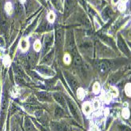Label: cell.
I'll use <instances>...</instances> for the list:
<instances>
[{
	"label": "cell",
	"instance_id": "2",
	"mask_svg": "<svg viewBox=\"0 0 131 131\" xmlns=\"http://www.w3.org/2000/svg\"><path fill=\"white\" fill-rule=\"evenodd\" d=\"M93 110H94L93 106L91 103H89V102H85L82 104V110L85 114H91Z\"/></svg>",
	"mask_w": 131,
	"mask_h": 131
},
{
	"label": "cell",
	"instance_id": "15",
	"mask_svg": "<svg viewBox=\"0 0 131 131\" xmlns=\"http://www.w3.org/2000/svg\"><path fill=\"white\" fill-rule=\"evenodd\" d=\"M63 61L66 64H69L71 62V58L69 54H66L63 57Z\"/></svg>",
	"mask_w": 131,
	"mask_h": 131
},
{
	"label": "cell",
	"instance_id": "16",
	"mask_svg": "<svg viewBox=\"0 0 131 131\" xmlns=\"http://www.w3.org/2000/svg\"><path fill=\"white\" fill-rule=\"evenodd\" d=\"M89 131H100L99 130V128H98V126H96V125H92L91 127H90V130Z\"/></svg>",
	"mask_w": 131,
	"mask_h": 131
},
{
	"label": "cell",
	"instance_id": "6",
	"mask_svg": "<svg viewBox=\"0 0 131 131\" xmlns=\"http://www.w3.org/2000/svg\"><path fill=\"white\" fill-rule=\"evenodd\" d=\"M2 63L3 65L5 66L6 67H9L10 64H11V59H10V57L9 55H5L3 57V59H2Z\"/></svg>",
	"mask_w": 131,
	"mask_h": 131
},
{
	"label": "cell",
	"instance_id": "11",
	"mask_svg": "<svg viewBox=\"0 0 131 131\" xmlns=\"http://www.w3.org/2000/svg\"><path fill=\"white\" fill-rule=\"evenodd\" d=\"M93 106V108L94 110H97L100 108V105H101V102L100 100V99H95L93 100V103L92 104Z\"/></svg>",
	"mask_w": 131,
	"mask_h": 131
},
{
	"label": "cell",
	"instance_id": "12",
	"mask_svg": "<svg viewBox=\"0 0 131 131\" xmlns=\"http://www.w3.org/2000/svg\"><path fill=\"white\" fill-rule=\"evenodd\" d=\"M122 115L124 118H126V119H128V118H130V112L129 109L128 108H124L123 110H122Z\"/></svg>",
	"mask_w": 131,
	"mask_h": 131
},
{
	"label": "cell",
	"instance_id": "7",
	"mask_svg": "<svg viewBox=\"0 0 131 131\" xmlns=\"http://www.w3.org/2000/svg\"><path fill=\"white\" fill-rule=\"evenodd\" d=\"M77 97H78V99L82 100L84 98H85V90L82 88H79L77 89Z\"/></svg>",
	"mask_w": 131,
	"mask_h": 131
},
{
	"label": "cell",
	"instance_id": "18",
	"mask_svg": "<svg viewBox=\"0 0 131 131\" xmlns=\"http://www.w3.org/2000/svg\"><path fill=\"white\" fill-rule=\"evenodd\" d=\"M20 1H21V2H22V3H24V2H25L26 0H20Z\"/></svg>",
	"mask_w": 131,
	"mask_h": 131
},
{
	"label": "cell",
	"instance_id": "1",
	"mask_svg": "<svg viewBox=\"0 0 131 131\" xmlns=\"http://www.w3.org/2000/svg\"><path fill=\"white\" fill-rule=\"evenodd\" d=\"M19 48L21 49L22 51H26L28 47H29V42H28V40L27 37H22L21 39L18 44Z\"/></svg>",
	"mask_w": 131,
	"mask_h": 131
},
{
	"label": "cell",
	"instance_id": "13",
	"mask_svg": "<svg viewBox=\"0 0 131 131\" xmlns=\"http://www.w3.org/2000/svg\"><path fill=\"white\" fill-rule=\"evenodd\" d=\"M55 19V12L50 11V12H49L48 15H47V20L51 23H52V22H54Z\"/></svg>",
	"mask_w": 131,
	"mask_h": 131
},
{
	"label": "cell",
	"instance_id": "4",
	"mask_svg": "<svg viewBox=\"0 0 131 131\" xmlns=\"http://www.w3.org/2000/svg\"><path fill=\"white\" fill-rule=\"evenodd\" d=\"M5 10L7 13V14H12L13 13V6H12V3L10 2H6L5 4Z\"/></svg>",
	"mask_w": 131,
	"mask_h": 131
},
{
	"label": "cell",
	"instance_id": "9",
	"mask_svg": "<svg viewBox=\"0 0 131 131\" xmlns=\"http://www.w3.org/2000/svg\"><path fill=\"white\" fill-rule=\"evenodd\" d=\"M42 47V45H41V43H40V41L39 40H36L34 44H33V48H34V50L36 51H40V49H41Z\"/></svg>",
	"mask_w": 131,
	"mask_h": 131
},
{
	"label": "cell",
	"instance_id": "5",
	"mask_svg": "<svg viewBox=\"0 0 131 131\" xmlns=\"http://www.w3.org/2000/svg\"><path fill=\"white\" fill-rule=\"evenodd\" d=\"M109 92L111 94V96L113 97H117L118 96V90L116 87H114V86L109 87Z\"/></svg>",
	"mask_w": 131,
	"mask_h": 131
},
{
	"label": "cell",
	"instance_id": "3",
	"mask_svg": "<svg viewBox=\"0 0 131 131\" xmlns=\"http://www.w3.org/2000/svg\"><path fill=\"white\" fill-rule=\"evenodd\" d=\"M112 98L113 96L110 92H103L102 95L100 96V100L103 102H104L105 104H109L111 101Z\"/></svg>",
	"mask_w": 131,
	"mask_h": 131
},
{
	"label": "cell",
	"instance_id": "10",
	"mask_svg": "<svg viewBox=\"0 0 131 131\" xmlns=\"http://www.w3.org/2000/svg\"><path fill=\"white\" fill-rule=\"evenodd\" d=\"M125 92H126V95L131 97V83H127L126 85L125 86Z\"/></svg>",
	"mask_w": 131,
	"mask_h": 131
},
{
	"label": "cell",
	"instance_id": "17",
	"mask_svg": "<svg viewBox=\"0 0 131 131\" xmlns=\"http://www.w3.org/2000/svg\"><path fill=\"white\" fill-rule=\"evenodd\" d=\"M120 2H125V3H126L128 2V0H120Z\"/></svg>",
	"mask_w": 131,
	"mask_h": 131
},
{
	"label": "cell",
	"instance_id": "8",
	"mask_svg": "<svg viewBox=\"0 0 131 131\" xmlns=\"http://www.w3.org/2000/svg\"><path fill=\"white\" fill-rule=\"evenodd\" d=\"M100 89H101V87H100V85L99 82H96L93 85L92 91L95 94H99L100 92Z\"/></svg>",
	"mask_w": 131,
	"mask_h": 131
},
{
	"label": "cell",
	"instance_id": "14",
	"mask_svg": "<svg viewBox=\"0 0 131 131\" xmlns=\"http://www.w3.org/2000/svg\"><path fill=\"white\" fill-rule=\"evenodd\" d=\"M118 9L121 12H124L126 9V3L120 2V3L118 4Z\"/></svg>",
	"mask_w": 131,
	"mask_h": 131
}]
</instances>
